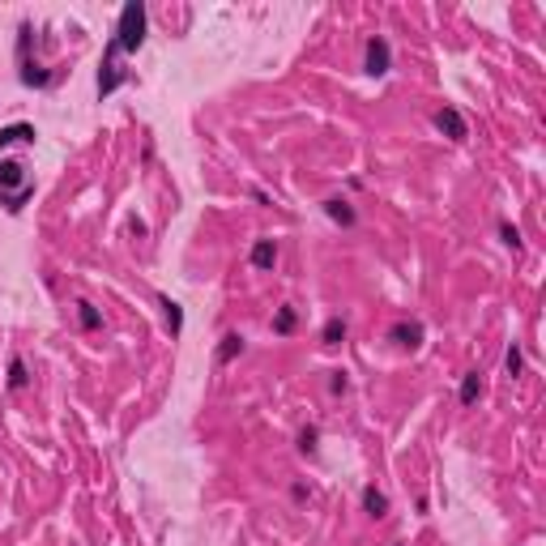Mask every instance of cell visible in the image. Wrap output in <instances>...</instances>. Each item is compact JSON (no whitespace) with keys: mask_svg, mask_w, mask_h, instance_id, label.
<instances>
[{"mask_svg":"<svg viewBox=\"0 0 546 546\" xmlns=\"http://www.w3.org/2000/svg\"><path fill=\"white\" fill-rule=\"evenodd\" d=\"M34 184L26 175V167L18 158H0V205H5L9 213H22V205L30 201Z\"/></svg>","mask_w":546,"mask_h":546,"instance_id":"1","label":"cell"},{"mask_svg":"<svg viewBox=\"0 0 546 546\" xmlns=\"http://www.w3.org/2000/svg\"><path fill=\"white\" fill-rule=\"evenodd\" d=\"M145 5L141 0H128V5L120 9V22H116V47L120 51H141V43H145Z\"/></svg>","mask_w":546,"mask_h":546,"instance_id":"2","label":"cell"},{"mask_svg":"<svg viewBox=\"0 0 546 546\" xmlns=\"http://www.w3.org/2000/svg\"><path fill=\"white\" fill-rule=\"evenodd\" d=\"M120 56H124V51L116 47V39H107V51H102V65H98V81H94V94L98 98H107V94H112L116 86H124V69H120Z\"/></svg>","mask_w":546,"mask_h":546,"instance_id":"3","label":"cell"},{"mask_svg":"<svg viewBox=\"0 0 546 546\" xmlns=\"http://www.w3.org/2000/svg\"><path fill=\"white\" fill-rule=\"evenodd\" d=\"M389 65H393V47H389V39H385V34L367 39V51H363V69H367L371 77H385V73H389Z\"/></svg>","mask_w":546,"mask_h":546,"instance_id":"4","label":"cell"},{"mask_svg":"<svg viewBox=\"0 0 546 546\" xmlns=\"http://www.w3.org/2000/svg\"><path fill=\"white\" fill-rule=\"evenodd\" d=\"M431 124L440 128L448 141H465V137H470V124H465V116L457 112V107H440V112L431 116Z\"/></svg>","mask_w":546,"mask_h":546,"instance_id":"5","label":"cell"},{"mask_svg":"<svg viewBox=\"0 0 546 546\" xmlns=\"http://www.w3.org/2000/svg\"><path fill=\"white\" fill-rule=\"evenodd\" d=\"M422 338H427L422 320H397L393 329H389V342H393L397 350H418V346H422Z\"/></svg>","mask_w":546,"mask_h":546,"instance_id":"6","label":"cell"},{"mask_svg":"<svg viewBox=\"0 0 546 546\" xmlns=\"http://www.w3.org/2000/svg\"><path fill=\"white\" fill-rule=\"evenodd\" d=\"M363 512L371 517V521H385L389 517V495H385V491H380V486H363Z\"/></svg>","mask_w":546,"mask_h":546,"instance_id":"7","label":"cell"},{"mask_svg":"<svg viewBox=\"0 0 546 546\" xmlns=\"http://www.w3.org/2000/svg\"><path fill=\"white\" fill-rule=\"evenodd\" d=\"M324 213H329L338 227H354L359 222V213H354V205L346 197H324Z\"/></svg>","mask_w":546,"mask_h":546,"instance_id":"8","label":"cell"},{"mask_svg":"<svg viewBox=\"0 0 546 546\" xmlns=\"http://www.w3.org/2000/svg\"><path fill=\"white\" fill-rule=\"evenodd\" d=\"M34 124H5L0 128V149H9V145H34Z\"/></svg>","mask_w":546,"mask_h":546,"instance_id":"9","label":"cell"},{"mask_svg":"<svg viewBox=\"0 0 546 546\" xmlns=\"http://www.w3.org/2000/svg\"><path fill=\"white\" fill-rule=\"evenodd\" d=\"M278 265V239H256L252 244V269H273Z\"/></svg>","mask_w":546,"mask_h":546,"instance_id":"10","label":"cell"},{"mask_svg":"<svg viewBox=\"0 0 546 546\" xmlns=\"http://www.w3.org/2000/svg\"><path fill=\"white\" fill-rule=\"evenodd\" d=\"M158 307H162V316H167V329H171V338H180V329H184V307H180L171 295H158Z\"/></svg>","mask_w":546,"mask_h":546,"instance_id":"11","label":"cell"},{"mask_svg":"<svg viewBox=\"0 0 546 546\" xmlns=\"http://www.w3.org/2000/svg\"><path fill=\"white\" fill-rule=\"evenodd\" d=\"M77 324H81L86 333H98V329H102V312H98L90 299H77Z\"/></svg>","mask_w":546,"mask_h":546,"instance_id":"12","label":"cell"},{"mask_svg":"<svg viewBox=\"0 0 546 546\" xmlns=\"http://www.w3.org/2000/svg\"><path fill=\"white\" fill-rule=\"evenodd\" d=\"M239 354H244V333H227L213 359H218V367H227V363H231V359H239Z\"/></svg>","mask_w":546,"mask_h":546,"instance_id":"13","label":"cell"},{"mask_svg":"<svg viewBox=\"0 0 546 546\" xmlns=\"http://www.w3.org/2000/svg\"><path fill=\"white\" fill-rule=\"evenodd\" d=\"M320 342H324V346H342V342H346V320H342V316H329V320H324V329H320Z\"/></svg>","mask_w":546,"mask_h":546,"instance_id":"14","label":"cell"},{"mask_svg":"<svg viewBox=\"0 0 546 546\" xmlns=\"http://www.w3.org/2000/svg\"><path fill=\"white\" fill-rule=\"evenodd\" d=\"M457 397H461V406H474V401L482 397V375H478V371H465V375H461V393H457Z\"/></svg>","mask_w":546,"mask_h":546,"instance_id":"15","label":"cell"},{"mask_svg":"<svg viewBox=\"0 0 546 546\" xmlns=\"http://www.w3.org/2000/svg\"><path fill=\"white\" fill-rule=\"evenodd\" d=\"M295 324H299V312L295 307H278V312H273V333H295Z\"/></svg>","mask_w":546,"mask_h":546,"instance_id":"16","label":"cell"},{"mask_svg":"<svg viewBox=\"0 0 546 546\" xmlns=\"http://www.w3.org/2000/svg\"><path fill=\"white\" fill-rule=\"evenodd\" d=\"M26 380H30V375H26V359L13 354V359H9V389H26Z\"/></svg>","mask_w":546,"mask_h":546,"instance_id":"17","label":"cell"},{"mask_svg":"<svg viewBox=\"0 0 546 546\" xmlns=\"http://www.w3.org/2000/svg\"><path fill=\"white\" fill-rule=\"evenodd\" d=\"M504 371H508V375H521V371H525V354H521V346H517V342H512V346H508V354H504Z\"/></svg>","mask_w":546,"mask_h":546,"instance_id":"18","label":"cell"},{"mask_svg":"<svg viewBox=\"0 0 546 546\" xmlns=\"http://www.w3.org/2000/svg\"><path fill=\"white\" fill-rule=\"evenodd\" d=\"M329 393H333V397L350 393V371H329Z\"/></svg>","mask_w":546,"mask_h":546,"instance_id":"19","label":"cell"},{"mask_svg":"<svg viewBox=\"0 0 546 546\" xmlns=\"http://www.w3.org/2000/svg\"><path fill=\"white\" fill-rule=\"evenodd\" d=\"M316 440H320V427H303V431H299V453L312 457V453H316Z\"/></svg>","mask_w":546,"mask_h":546,"instance_id":"20","label":"cell"},{"mask_svg":"<svg viewBox=\"0 0 546 546\" xmlns=\"http://www.w3.org/2000/svg\"><path fill=\"white\" fill-rule=\"evenodd\" d=\"M500 239H504L512 252H521V231H517L512 222H500Z\"/></svg>","mask_w":546,"mask_h":546,"instance_id":"21","label":"cell"},{"mask_svg":"<svg viewBox=\"0 0 546 546\" xmlns=\"http://www.w3.org/2000/svg\"><path fill=\"white\" fill-rule=\"evenodd\" d=\"M307 495H312V491H307V482H295V486H291V500H295V504H303Z\"/></svg>","mask_w":546,"mask_h":546,"instance_id":"22","label":"cell"},{"mask_svg":"<svg viewBox=\"0 0 546 546\" xmlns=\"http://www.w3.org/2000/svg\"><path fill=\"white\" fill-rule=\"evenodd\" d=\"M252 201H256V205H273V197H269L265 188H252Z\"/></svg>","mask_w":546,"mask_h":546,"instance_id":"23","label":"cell"}]
</instances>
